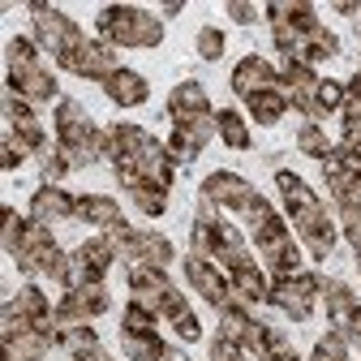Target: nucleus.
Masks as SVG:
<instances>
[{"mask_svg":"<svg viewBox=\"0 0 361 361\" xmlns=\"http://www.w3.org/2000/svg\"><path fill=\"white\" fill-rule=\"evenodd\" d=\"M357 35H361V18H357Z\"/></svg>","mask_w":361,"mask_h":361,"instance_id":"56","label":"nucleus"},{"mask_svg":"<svg viewBox=\"0 0 361 361\" xmlns=\"http://www.w3.org/2000/svg\"><path fill=\"white\" fill-rule=\"evenodd\" d=\"M9 90H18V95L39 112V108H48V104H61L56 99V73H52V65H39V69H30V73H22V78H9Z\"/></svg>","mask_w":361,"mask_h":361,"instance_id":"11","label":"nucleus"},{"mask_svg":"<svg viewBox=\"0 0 361 361\" xmlns=\"http://www.w3.org/2000/svg\"><path fill=\"white\" fill-rule=\"evenodd\" d=\"M90 129H95L90 112H86L73 95H65V99L56 104V142H61V147H82Z\"/></svg>","mask_w":361,"mask_h":361,"instance_id":"15","label":"nucleus"},{"mask_svg":"<svg viewBox=\"0 0 361 361\" xmlns=\"http://www.w3.org/2000/svg\"><path fill=\"white\" fill-rule=\"evenodd\" d=\"M155 314H159V323H180V319H185V314H190V301L180 297V288H168V293L159 297Z\"/></svg>","mask_w":361,"mask_h":361,"instance_id":"37","label":"nucleus"},{"mask_svg":"<svg viewBox=\"0 0 361 361\" xmlns=\"http://www.w3.org/2000/svg\"><path fill=\"white\" fill-rule=\"evenodd\" d=\"M280 82V69L271 65L267 56H241V65L233 69V90L241 99H250V95H258V90H267V86H276Z\"/></svg>","mask_w":361,"mask_h":361,"instance_id":"13","label":"nucleus"},{"mask_svg":"<svg viewBox=\"0 0 361 361\" xmlns=\"http://www.w3.org/2000/svg\"><path fill=\"white\" fill-rule=\"evenodd\" d=\"M61 348L73 357V361H99L104 357V344H99V336L90 331V327H78V331H65V340H61Z\"/></svg>","mask_w":361,"mask_h":361,"instance_id":"27","label":"nucleus"},{"mask_svg":"<svg viewBox=\"0 0 361 361\" xmlns=\"http://www.w3.org/2000/svg\"><path fill=\"white\" fill-rule=\"evenodd\" d=\"M276 185H280V194H284V207H288V215L293 219H301V215H310L314 207H323V198L314 194L305 180L297 176V172H288V168H280L276 172Z\"/></svg>","mask_w":361,"mask_h":361,"instance_id":"19","label":"nucleus"},{"mask_svg":"<svg viewBox=\"0 0 361 361\" xmlns=\"http://www.w3.org/2000/svg\"><path fill=\"white\" fill-rule=\"evenodd\" d=\"M224 52H228V35H224L219 26H202V30L194 35V56H202V61H219Z\"/></svg>","mask_w":361,"mask_h":361,"instance_id":"34","label":"nucleus"},{"mask_svg":"<svg viewBox=\"0 0 361 361\" xmlns=\"http://www.w3.org/2000/svg\"><path fill=\"white\" fill-rule=\"evenodd\" d=\"M344 90H348V95H353V99H361V69H357V78H353V82H348Z\"/></svg>","mask_w":361,"mask_h":361,"instance_id":"53","label":"nucleus"},{"mask_svg":"<svg viewBox=\"0 0 361 361\" xmlns=\"http://www.w3.org/2000/svg\"><path fill=\"white\" fill-rule=\"evenodd\" d=\"M176 13H185V5H180V0H172V5H164V18H176Z\"/></svg>","mask_w":361,"mask_h":361,"instance_id":"54","label":"nucleus"},{"mask_svg":"<svg viewBox=\"0 0 361 361\" xmlns=\"http://www.w3.org/2000/svg\"><path fill=\"white\" fill-rule=\"evenodd\" d=\"M215 250H219L215 228H211V224H198V219H194V228H190V254H198V258H215Z\"/></svg>","mask_w":361,"mask_h":361,"instance_id":"39","label":"nucleus"},{"mask_svg":"<svg viewBox=\"0 0 361 361\" xmlns=\"http://www.w3.org/2000/svg\"><path fill=\"white\" fill-rule=\"evenodd\" d=\"M172 327H176V336H180V340H198V336H202V323L194 319V314H185V319L172 323Z\"/></svg>","mask_w":361,"mask_h":361,"instance_id":"49","label":"nucleus"},{"mask_svg":"<svg viewBox=\"0 0 361 361\" xmlns=\"http://www.w3.org/2000/svg\"><path fill=\"white\" fill-rule=\"evenodd\" d=\"M297 151L310 159H327V151H331L327 129L323 125H297Z\"/></svg>","mask_w":361,"mask_h":361,"instance_id":"32","label":"nucleus"},{"mask_svg":"<svg viewBox=\"0 0 361 361\" xmlns=\"http://www.w3.org/2000/svg\"><path fill=\"white\" fill-rule=\"evenodd\" d=\"M112 262H116V254H112V245H108L104 237L82 241V245L69 254V284H65V288L104 284V276H108V267H112Z\"/></svg>","mask_w":361,"mask_h":361,"instance_id":"5","label":"nucleus"},{"mask_svg":"<svg viewBox=\"0 0 361 361\" xmlns=\"http://www.w3.org/2000/svg\"><path fill=\"white\" fill-rule=\"evenodd\" d=\"M241 215H245V224H250V228H258V224H262L267 215H276V211H271V202H267L262 194H254V198H250V207H245Z\"/></svg>","mask_w":361,"mask_h":361,"instance_id":"46","label":"nucleus"},{"mask_svg":"<svg viewBox=\"0 0 361 361\" xmlns=\"http://www.w3.org/2000/svg\"><path fill=\"white\" fill-rule=\"evenodd\" d=\"M215 129H219V138L228 142L233 151H250V147H254V138H250L241 112H233V108H219V112H215Z\"/></svg>","mask_w":361,"mask_h":361,"instance_id":"24","label":"nucleus"},{"mask_svg":"<svg viewBox=\"0 0 361 361\" xmlns=\"http://www.w3.org/2000/svg\"><path fill=\"white\" fill-rule=\"evenodd\" d=\"M314 95H319V104H323L327 112H340V108H344V82H331V78H323Z\"/></svg>","mask_w":361,"mask_h":361,"instance_id":"41","label":"nucleus"},{"mask_svg":"<svg viewBox=\"0 0 361 361\" xmlns=\"http://www.w3.org/2000/svg\"><path fill=\"white\" fill-rule=\"evenodd\" d=\"M99 39L108 48H159L164 43V22L138 5H108L99 13Z\"/></svg>","mask_w":361,"mask_h":361,"instance_id":"1","label":"nucleus"},{"mask_svg":"<svg viewBox=\"0 0 361 361\" xmlns=\"http://www.w3.org/2000/svg\"><path fill=\"white\" fill-rule=\"evenodd\" d=\"M18 164H22V155H18V151H9V147H0V168H5V172H13Z\"/></svg>","mask_w":361,"mask_h":361,"instance_id":"50","label":"nucleus"},{"mask_svg":"<svg viewBox=\"0 0 361 361\" xmlns=\"http://www.w3.org/2000/svg\"><path fill=\"white\" fill-rule=\"evenodd\" d=\"M344 18H361V5H353V0H344V5H336Z\"/></svg>","mask_w":361,"mask_h":361,"instance_id":"52","label":"nucleus"},{"mask_svg":"<svg viewBox=\"0 0 361 361\" xmlns=\"http://www.w3.org/2000/svg\"><path fill=\"white\" fill-rule=\"evenodd\" d=\"M194 219H198V224H211V228H215V224L224 219V211H219V202H211L207 194H198V202H194Z\"/></svg>","mask_w":361,"mask_h":361,"instance_id":"45","label":"nucleus"},{"mask_svg":"<svg viewBox=\"0 0 361 361\" xmlns=\"http://www.w3.org/2000/svg\"><path fill=\"white\" fill-rule=\"evenodd\" d=\"M340 56V39H336V30H327V26H319L314 35H305V65H314V61H336Z\"/></svg>","mask_w":361,"mask_h":361,"instance_id":"30","label":"nucleus"},{"mask_svg":"<svg viewBox=\"0 0 361 361\" xmlns=\"http://www.w3.org/2000/svg\"><path fill=\"white\" fill-rule=\"evenodd\" d=\"M108 129H112V164H116V159H138V151L151 142V133H147L142 125H129V121L108 125Z\"/></svg>","mask_w":361,"mask_h":361,"instance_id":"23","label":"nucleus"},{"mask_svg":"<svg viewBox=\"0 0 361 361\" xmlns=\"http://www.w3.org/2000/svg\"><path fill=\"white\" fill-rule=\"evenodd\" d=\"M172 258H176V254H172V241H168L164 233L138 228V237H133V245H129V262H151V267H164V271H168Z\"/></svg>","mask_w":361,"mask_h":361,"instance_id":"20","label":"nucleus"},{"mask_svg":"<svg viewBox=\"0 0 361 361\" xmlns=\"http://www.w3.org/2000/svg\"><path fill=\"white\" fill-rule=\"evenodd\" d=\"M284 353H293V340H288L284 331L271 327V331H267V361H271V357H284Z\"/></svg>","mask_w":361,"mask_h":361,"instance_id":"47","label":"nucleus"},{"mask_svg":"<svg viewBox=\"0 0 361 361\" xmlns=\"http://www.w3.org/2000/svg\"><path fill=\"white\" fill-rule=\"evenodd\" d=\"M198 194H207L211 202H219V211L224 215H241L245 207H250V198H254V185L245 176H237V172H211L207 180H202V190Z\"/></svg>","mask_w":361,"mask_h":361,"instance_id":"8","label":"nucleus"},{"mask_svg":"<svg viewBox=\"0 0 361 361\" xmlns=\"http://www.w3.org/2000/svg\"><path fill=\"white\" fill-rule=\"evenodd\" d=\"M198 116H215V108L207 99V86L202 82H180L168 95V121L180 125V121H198Z\"/></svg>","mask_w":361,"mask_h":361,"instance_id":"10","label":"nucleus"},{"mask_svg":"<svg viewBox=\"0 0 361 361\" xmlns=\"http://www.w3.org/2000/svg\"><path fill=\"white\" fill-rule=\"evenodd\" d=\"M271 361H301L297 353H284V357H271Z\"/></svg>","mask_w":361,"mask_h":361,"instance_id":"55","label":"nucleus"},{"mask_svg":"<svg viewBox=\"0 0 361 361\" xmlns=\"http://www.w3.org/2000/svg\"><path fill=\"white\" fill-rule=\"evenodd\" d=\"M56 65H61V69H69V73H78V78H90V82H108V78L121 69L116 48H108L104 39H82L73 52L56 56Z\"/></svg>","mask_w":361,"mask_h":361,"instance_id":"4","label":"nucleus"},{"mask_svg":"<svg viewBox=\"0 0 361 361\" xmlns=\"http://www.w3.org/2000/svg\"><path fill=\"white\" fill-rule=\"evenodd\" d=\"M99 90L116 104V108H138V104H147V95H151V86H147V78L142 73H133V69H116L108 82H99Z\"/></svg>","mask_w":361,"mask_h":361,"instance_id":"16","label":"nucleus"},{"mask_svg":"<svg viewBox=\"0 0 361 361\" xmlns=\"http://www.w3.org/2000/svg\"><path fill=\"white\" fill-rule=\"evenodd\" d=\"M22 233H26V219H22L13 207H5V237H0V241H5V254H9V258H13L18 245H22Z\"/></svg>","mask_w":361,"mask_h":361,"instance_id":"40","label":"nucleus"},{"mask_svg":"<svg viewBox=\"0 0 361 361\" xmlns=\"http://www.w3.org/2000/svg\"><path fill=\"white\" fill-rule=\"evenodd\" d=\"M121 331H159V314L142 301H129L125 305V319H121Z\"/></svg>","mask_w":361,"mask_h":361,"instance_id":"36","label":"nucleus"},{"mask_svg":"<svg viewBox=\"0 0 361 361\" xmlns=\"http://www.w3.org/2000/svg\"><path fill=\"white\" fill-rule=\"evenodd\" d=\"M168 271L164 267H151V262H129V293L133 301H142V305H159V297L168 293Z\"/></svg>","mask_w":361,"mask_h":361,"instance_id":"17","label":"nucleus"},{"mask_svg":"<svg viewBox=\"0 0 361 361\" xmlns=\"http://www.w3.org/2000/svg\"><path fill=\"white\" fill-rule=\"evenodd\" d=\"M310 361H348V344H344V336H340V331H327L319 344H314Z\"/></svg>","mask_w":361,"mask_h":361,"instance_id":"38","label":"nucleus"},{"mask_svg":"<svg viewBox=\"0 0 361 361\" xmlns=\"http://www.w3.org/2000/svg\"><path fill=\"white\" fill-rule=\"evenodd\" d=\"M30 18H35V43H39L48 56H65V52H73L78 43L86 39L69 13L43 5V0H35V5H30Z\"/></svg>","mask_w":361,"mask_h":361,"instance_id":"3","label":"nucleus"},{"mask_svg":"<svg viewBox=\"0 0 361 361\" xmlns=\"http://www.w3.org/2000/svg\"><path fill=\"white\" fill-rule=\"evenodd\" d=\"M129 202L138 207L142 215H151V219H159L164 211H168V190H159V185H138L129 194Z\"/></svg>","mask_w":361,"mask_h":361,"instance_id":"35","label":"nucleus"},{"mask_svg":"<svg viewBox=\"0 0 361 361\" xmlns=\"http://www.w3.org/2000/svg\"><path fill=\"white\" fill-rule=\"evenodd\" d=\"M73 219L86 224V228H116L121 224V202L108 194H78L73 198Z\"/></svg>","mask_w":361,"mask_h":361,"instance_id":"14","label":"nucleus"},{"mask_svg":"<svg viewBox=\"0 0 361 361\" xmlns=\"http://www.w3.org/2000/svg\"><path fill=\"white\" fill-rule=\"evenodd\" d=\"M336 215H340V228H344V237H348V241L361 250V207H340Z\"/></svg>","mask_w":361,"mask_h":361,"instance_id":"43","label":"nucleus"},{"mask_svg":"<svg viewBox=\"0 0 361 361\" xmlns=\"http://www.w3.org/2000/svg\"><path fill=\"white\" fill-rule=\"evenodd\" d=\"M245 108H250V116H254L258 125H280V121H284V112H288V90L276 82V86L258 90V95H250V99H245Z\"/></svg>","mask_w":361,"mask_h":361,"instance_id":"21","label":"nucleus"},{"mask_svg":"<svg viewBox=\"0 0 361 361\" xmlns=\"http://www.w3.org/2000/svg\"><path fill=\"white\" fill-rule=\"evenodd\" d=\"M82 310H86V319H99V314H108L112 310V297H108V288L104 284H82V288H65Z\"/></svg>","mask_w":361,"mask_h":361,"instance_id":"31","label":"nucleus"},{"mask_svg":"<svg viewBox=\"0 0 361 361\" xmlns=\"http://www.w3.org/2000/svg\"><path fill=\"white\" fill-rule=\"evenodd\" d=\"M69 172H73V164H69V155H65L61 142H48V147L39 151V176H43V185H61Z\"/></svg>","mask_w":361,"mask_h":361,"instance_id":"25","label":"nucleus"},{"mask_svg":"<svg viewBox=\"0 0 361 361\" xmlns=\"http://www.w3.org/2000/svg\"><path fill=\"white\" fill-rule=\"evenodd\" d=\"M340 336H344V344H348V348H361V310L348 319V327H340Z\"/></svg>","mask_w":361,"mask_h":361,"instance_id":"48","label":"nucleus"},{"mask_svg":"<svg viewBox=\"0 0 361 361\" xmlns=\"http://www.w3.org/2000/svg\"><path fill=\"white\" fill-rule=\"evenodd\" d=\"M215 116H198V121H180V125H172V133H168V155L176 159V164H185V159H194V155H202V147L215 138Z\"/></svg>","mask_w":361,"mask_h":361,"instance_id":"7","label":"nucleus"},{"mask_svg":"<svg viewBox=\"0 0 361 361\" xmlns=\"http://www.w3.org/2000/svg\"><path fill=\"white\" fill-rule=\"evenodd\" d=\"M185 276H190V284H194V293L202 297V301H211L215 310H224L233 301V284H228V276L211 262V258H198V254H190L185 258Z\"/></svg>","mask_w":361,"mask_h":361,"instance_id":"6","label":"nucleus"},{"mask_svg":"<svg viewBox=\"0 0 361 361\" xmlns=\"http://www.w3.org/2000/svg\"><path fill=\"white\" fill-rule=\"evenodd\" d=\"M224 13H228L233 22H241V26H254V22L262 18V9H258V5H245V0H228V5H224Z\"/></svg>","mask_w":361,"mask_h":361,"instance_id":"44","label":"nucleus"},{"mask_svg":"<svg viewBox=\"0 0 361 361\" xmlns=\"http://www.w3.org/2000/svg\"><path fill=\"white\" fill-rule=\"evenodd\" d=\"M13 301H18V310H22V314H30L35 323H43V319H52V310H56V305L48 301V293H43L39 284H26V288H22V293H18Z\"/></svg>","mask_w":361,"mask_h":361,"instance_id":"33","label":"nucleus"},{"mask_svg":"<svg viewBox=\"0 0 361 361\" xmlns=\"http://www.w3.org/2000/svg\"><path fill=\"white\" fill-rule=\"evenodd\" d=\"M121 348L129 361H155L164 340H159V331H121Z\"/></svg>","mask_w":361,"mask_h":361,"instance_id":"26","label":"nucleus"},{"mask_svg":"<svg viewBox=\"0 0 361 361\" xmlns=\"http://www.w3.org/2000/svg\"><path fill=\"white\" fill-rule=\"evenodd\" d=\"M211 361H245V348L228 336H215L211 340Z\"/></svg>","mask_w":361,"mask_h":361,"instance_id":"42","label":"nucleus"},{"mask_svg":"<svg viewBox=\"0 0 361 361\" xmlns=\"http://www.w3.org/2000/svg\"><path fill=\"white\" fill-rule=\"evenodd\" d=\"M297 241L305 245L310 258H331V250H336V228H331V207H327V202L297 219Z\"/></svg>","mask_w":361,"mask_h":361,"instance_id":"9","label":"nucleus"},{"mask_svg":"<svg viewBox=\"0 0 361 361\" xmlns=\"http://www.w3.org/2000/svg\"><path fill=\"white\" fill-rule=\"evenodd\" d=\"M5 56H9V78H22V73H30V69H39V65H43V61H39V43H35V39H9Z\"/></svg>","mask_w":361,"mask_h":361,"instance_id":"28","label":"nucleus"},{"mask_svg":"<svg viewBox=\"0 0 361 361\" xmlns=\"http://www.w3.org/2000/svg\"><path fill=\"white\" fill-rule=\"evenodd\" d=\"M30 219L48 224V228L73 219V194H65L61 185H39V190L30 194Z\"/></svg>","mask_w":361,"mask_h":361,"instance_id":"12","label":"nucleus"},{"mask_svg":"<svg viewBox=\"0 0 361 361\" xmlns=\"http://www.w3.org/2000/svg\"><path fill=\"white\" fill-rule=\"evenodd\" d=\"M323 305H327V319H331V331L348 327V319H353V314L361 310L357 293H353L348 284H340V280H327V288H323Z\"/></svg>","mask_w":361,"mask_h":361,"instance_id":"22","label":"nucleus"},{"mask_svg":"<svg viewBox=\"0 0 361 361\" xmlns=\"http://www.w3.org/2000/svg\"><path fill=\"white\" fill-rule=\"evenodd\" d=\"M155 361H190V357H185V353H180V348H168V344H164Z\"/></svg>","mask_w":361,"mask_h":361,"instance_id":"51","label":"nucleus"},{"mask_svg":"<svg viewBox=\"0 0 361 361\" xmlns=\"http://www.w3.org/2000/svg\"><path fill=\"white\" fill-rule=\"evenodd\" d=\"M323 288H327V276H319V271L305 267L301 276H271L267 301L280 314H288L293 323H305L314 314V297H323Z\"/></svg>","mask_w":361,"mask_h":361,"instance_id":"2","label":"nucleus"},{"mask_svg":"<svg viewBox=\"0 0 361 361\" xmlns=\"http://www.w3.org/2000/svg\"><path fill=\"white\" fill-rule=\"evenodd\" d=\"M133 164H138V172H142L147 185H159V190H168V185H172V176H176V159H172L168 147L155 142V138L138 151V159H133Z\"/></svg>","mask_w":361,"mask_h":361,"instance_id":"18","label":"nucleus"},{"mask_svg":"<svg viewBox=\"0 0 361 361\" xmlns=\"http://www.w3.org/2000/svg\"><path fill=\"white\" fill-rule=\"evenodd\" d=\"M319 73H314V65H305V61H284V69H280V86L288 90V95H301V90H319Z\"/></svg>","mask_w":361,"mask_h":361,"instance_id":"29","label":"nucleus"}]
</instances>
